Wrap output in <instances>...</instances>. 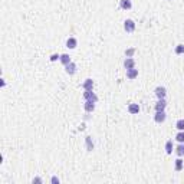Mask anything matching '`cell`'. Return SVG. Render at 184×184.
<instances>
[{
    "mask_svg": "<svg viewBox=\"0 0 184 184\" xmlns=\"http://www.w3.org/2000/svg\"><path fill=\"white\" fill-rule=\"evenodd\" d=\"M135 29H137V24H135V22L132 19H127L125 22H124V30L127 33H132L135 32Z\"/></svg>",
    "mask_w": 184,
    "mask_h": 184,
    "instance_id": "obj_1",
    "label": "cell"
},
{
    "mask_svg": "<svg viewBox=\"0 0 184 184\" xmlns=\"http://www.w3.org/2000/svg\"><path fill=\"white\" fill-rule=\"evenodd\" d=\"M154 94H156L157 99H165L167 98V89L165 86H157L154 89Z\"/></svg>",
    "mask_w": 184,
    "mask_h": 184,
    "instance_id": "obj_2",
    "label": "cell"
},
{
    "mask_svg": "<svg viewBox=\"0 0 184 184\" xmlns=\"http://www.w3.org/2000/svg\"><path fill=\"white\" fill-rule=\"evenodd\" d=\"M65 72L68 75H75L76 72H78V65H76L75 62H69L68 65H65Z\"/></svg>",
    "mask_w": 184,
    "mask_h": 184,
    "instance_id": "obj_3",
    "label": "cell"
},
{
    "mask_svg": "<svg viewBox=\"0 0 184 184\" xmlns=\"http://www.w3.org/2000/svg\"><path fill=\"white\" fill-rule=\"evenodd\" d=\"M84 99H85V101H94V102H98V96H96V94L94 92V89L92 91H84Z\"/></svg>",
    "mask_w": 184,
    "mask_h": 184,
    "instance_id": "obj_4",
    "label": "cell"
},
{
    "mask_svg": "<svg viewBox=\"0 0 184 184\" xmlns=\"http://www.w3.org/2000/svg\"><path fill=\"white\" fill-rule=\"evenodd\" d=\"M128 112L131 114V115H137V114H140V111H141V107L137 104V102H131V104L128 105Z\"/></svg>",
    "mask_w": 184,
    "mask_h": 184,
    "instance_id": "obj_5",
    "label": "cell"
},
{
    "mask_svg": "<svg viewBox=\"0 0 184 184\" xmlns=\"http://www.w3.org/2000/svg\"><path fill=\"white\" fill-rule=\"evenodd\" d=\"M165 119H167L165 111H158V112H156V115H154V121H156L157 124H163Z\"/></svg>",
    "mask_w": 184,
    "mask_h": 184,
    "instance_id": "obj_6",
    "label": "cell"
},
{
    "mask_svg": "<svg viewBox=\"0 0 184 184\" xmlns=\"http://www.w3.org/2000/svg\"><path fill=\"white\" fill-rule=\"evenodd\" d=\"M122 65H124V68H125V71L132 69V68H135V59H134V58H125Z\"/></svg>",
    "mask_w": 184,
    "mask_h": 184,
    "instance_id": "obj_7",
    "label": "cell"
},
{
    "mask_svg": "<svg viewBox=\"0 0 184 184\" xmlns=\"http://www.w3.org/2000/svg\"><path fill=\"white\" fill-rule=\"evenodd\" d=\"M95 104L94 101H85V104H84V109H85V112L88 114H92L95 111Z\"/></svg>",
    "mask_w": 184,
    "mask_h": 184,
    "instance_id": "obj_8",
    "label": "cell"
},
{
    "mask_svg": "<svg viewBox=\"0 0 184 184\" xmlns=\"http://www.w3.org/2000/svg\"><path fill=\"white\" fill-rule=\"evenodd\" d=\"M76 46H78V39L76 38L71 36V38L66 39V47H68V49H75Z\"/></svg>",
    "mask_w": 184,
    "mask_h": 184,
    "instance_id": "obj_9",
    "label": "cell"
},
{
    "mask_svg": "<svg viewBox=\"0 0 184 184\" xmlns=\"http://www.w3.org/2000/svg\"><path fill=\"white\" fill-rule=\"evenodd\" d=\"M154 108H156V112H158V111H165V108H167V101H165V99H158Z\"/></svg>",
    "mask_w": 184,
    "mask_h": 184,
    "instance_id": "obj_10",
    "label": "cell"
},
{
    "mask_svg": "<svg viewBox=\"0 0 184 184\" xmlns=\"http://www.w3.org/2000/svg\"><path fill=\"white\" fill-rule=\"evenodd\" d=\"M119 9L131 10L132 9V2L131 0H119Z\"/></svg>",
    "mask_w": 184,
    "mask_h": 184,
    "instance_id": "obj_11",
    "label": "cell"
},
{
    "mask_svg": "<svg viewBox=\"0 0 184 184\" xmlns=\"http://www.w3.org/2000/svg\"><path fill=\"white\" fill-rule=\"evenodd\" d=\"M82 89L84 91H92L94 89V81L88 78V79L84 81V84H82Z\"/></svg>",
    "mask_w": 184,
    "mask_h": 184,
    "instance_id": "obj_12",
    "label": "cell"
},
{
    "mask_svg": "<svg viewBox=\"0 0 184 184\" xmlns=\"http://www.w3.org/2000/svg\"><path fill=\"white\" fill-rule=\"evenodd\" d=\"M127 78L130 81H134L138 78V69L137 68H132V69H128L127 71Z\"/></svg>",
    "mask_w": 184,
    "mask_h": 184,
    "instance_id": "obj_13",
    "label": "cell"
},
{
    "mask_svg": "<svg viewBox=\"0 0 184 184\" xmlns=\"http://www.w3.org/2000/svg\"><path fill=\"white\" fill-rule=\"evenodd\" d=\"M85 148L86 151H94L95 150V142L92 141L91 137H85Z\"/></svg>",
    "mask_w": 184,
    "mask_h": 184,
    "instance_id": "obj_14",
    "label": "cell"
},
{
    "mask_svg": "<svg viewBox=\"0 0 184 184\" xmlns=\"http://www.w3.org/2000/svg\"><path fill=\"white\" fill-rule=\"evenodd\" d=\"M183 168H184V160H183V157H178V158L174 161V170L181 171Z\"/></svg>",
    "mask_w": 184,
    "mask_h": 184,
    "instance_id": "obj_15",
    "label": "cell"
},
{
    "mask_svg": "<svg viewBox=\"0 0 184 184\" xmlns=\"http://www.w3.org/2000/svg\"><path fill=\"white\" fill-rule=\"evenodd\" d=\"M174 151V144H173V140H168V141L165 142V152L167 154H173Z\"/></svg>",
    "mask_w": 184,
    "mask_h": 184,
    "instance_id": "obj_16",
    "label": "cell"
},
{
    "mask_svg": "<svg viewBox=\"0 0 184 184\" xmlns=\"http://www.w3.org/2000/svg\"><path fill=\"white\" fill-rule=\"evenodd\" d=\"M59 61H61L62 65L65 66V65H68L69 62H72V59H71V56H69L68 53H62V55H61V59H59Z\"/></svg>",
    "mask_w": 184,
    "mask_h": 184,
    "instance_id": "obj_17",
    "label": "cell"
},
{
    "mask_svg": "<svg viewBox=\"0 0 184 184\" xmlns=\"http://www.w3.org/2000/svg\"><path fill=\"white\" fill-rule=\"evenodd\" d=\"M175 154L178 157H184V144H181V142H178V145L175 147Z\"/></svg>",
    "mask_w": 184,
    "mask_h": 184,
    "instance_id": "obj_18",
    "label": "cell"
},
{
    "mask_svg": "<svg viewBox=\"0 0 184 184\" xmlns=\"http://www.w3.org/2000/svg\"><path fill=\"white\" fill-rule=\"evenodd\" d=\"M174 53L175 55H184V45L183 43H180V45H177V46L174 47Z\"/></svg>",
    "mask_w": 184,
    "mask_h": 184,
    "instance_id": "obj_19",
    "label": "cell"
},
{
    "mask_svg": "<svg viewBox=\"0 0 184 184\" xmlns=\"http://www.w3.org/2000/svg\"><path fill=\"white\" fill-rule=\"evenodd\" d=\"M125 58H134V55H135V47H128V49H125Z\"/></svg>",
    "mask_w": 184,
    "mask_h": 184,
    "instance_id": "obj_20",
    "label": "cell"
},
{
    "mask_svg": "<svg viewBox=\"0 0 184 184\" xmlns=\"http://www.w3.org/2000/svg\"><path fill=\"white\" fill-rule=\"evenodd\" d=\"M175 141L184 144V131H178L175 134Z\"/></svg>",
    "mask_w": 184,
    "mask_h": 184,
    "instance_id": "obj_21",
    "label": "cell"
},
{
    "mask_svg": "<svg viewBox=\"0 0 184 184\" xmlns=\"http://www.w3.org/2000/svg\"><path fill=\"white\" fill-rule=\"evenodd\" d=\"M175 128H177V131H184V119H178L177 122H175Z\"/></svg>",
    "mask_w": 184,
    "mask_h": 184,
    "instance_id": "obj_22",
    "label": "cell"
},
{
    "mask_svg": "<svg viewBox=\"0 0 184 184\" xmlns=\"http://www.w3.org/2000/svg\"><path fill=\"white\" fill-rule=\"evenodd\" d=\"M49 59H51V62H56V61H59V59H61V55H59V53H52Z\"/></svg>",
    "mask_w": 184,
    "mask_h": 184,
    "instance_id": "obj_23",
    "label": "cell"
},
{
    "mask_svg": "<svg viewBox=\"0 0 184 184\" xmlns=\"http://www.w3.org/2000/svg\"><path fill=\"white\" fill-rule=\"evenodd\" d=\"M51 183H52V184H59V183H61V180L58 178L56 175H53L52 178H51Z\"/></svg>",
    "mask_w": 184,
    "mask_h": 184,
    "instance_id": "obj_24",
    "label": "cell"
},
{
    "mask_svg": "<svg viewBox=\"0 0 184 184\" xmlns=\"http://www.w3.org/2000/svg\"><path fill=\"white\" fill-rule=\"evenodd\" d=\"M32 183L35 184V183H43V180L40 178V177H35V178L32 180Z\"/></svg>",
    "mask_w": 184,
    "mask_h": 184,
    "instance_id": "obj_25",
    "label": "cell"
},
{
    "mask_svg": "<svg viewBox=\"0 0 184 184\" xmlns=\"http://www.w3.org/2000/svg\"><path fill=\"white\" fill-rule=\"evenodd\" d=\"M0 81H2V88H5V86H6V79H5V78H2Z\"/></svg>",
    "mask_w": 184,
    "mask_h": 184,
    "instance_id": "obj_26",
    "label": "cell"
},
{
    "mask_svg": "<svg viewBox=\"0 0 184 184\" xmlns=\"http://www.w3.org/2000/svg\"><path fill=\"white\" fill-rule=\"evenodd\" d=\"M91 118V115H89V114H88V112H86V115H85V118H84V119H85V121H88V119H89Z\"/></svg>",
    "mask_w": 184,
    "mask_h": 184,
    "instance_id": "obj_27",
    "label": "cell"
}]
</instances>
